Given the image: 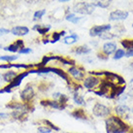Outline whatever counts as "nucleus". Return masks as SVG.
I'll return each mask as SVG.
<instances>
[{"mask_svg": "<svg viewBox=\"0 0 133 133\" xmlns=\"http://www.w3.org/2000/svg\"><path fill=\"white\" fill-rule=\"evenodd\" d=\"M107 133H127L130 126L118 116H109L105 120Z\"/></svg>", "mask_w": 133, "mask_h": 133, "instance_id": "f257e3e1", "label": "nucleus"}, {"mask_svg": "<svg viewBox=\"0 0 133 133\" xmlns=\"http://www.w3.org/2000/svg\"><path fill=\"white\" fill-rule=\"evenodd\" d=\"M75 13H78L81 15H90L94 12L95 6L91 3H86V2H79L77 3L74 8H73Z\"/></svg>", "mask_w": 133, "mask_h": 133, "instance_id": "f03ea898", "label": "nucleus"}, {"mask_svg": "<svg viewBox=\"0 0 133 133\" xmlns=\"http://www.w3.org/2000/svg\"><path fill=\"white\" fill-rule=\"evenodd\" d=\"M92 114L97 118H108L111 115V109L100 102H95L92 107Z\"/></svg>", "mask_w": 133, "mask_h": 133, "instance_id": "7ed1b4c3", "label": "nucleus"}, {"mask_svg": "<svg viewBox=\"0 0 133 133\" xmlns=\"http://www.w3.org/2000/svg\"><path fill=\"white\" fill-rule=\"evenodd\" d=\"M36 93L33 88V86L28 84L25 85V87L20 92V97L24 103H31V101L34 99Z\"/></svg>", "mask_w": 133, "mask_h": 133, "instance_id": "20e7f679", "label": "nucleus"}, {"mask_svg": "<svg viewBox=\"0 0 133 133\" xmlns=\"http://www.w3.org/2000/svg\"><path fill=\"white\" fill-rule=\"evenodd\" d=\"M115 113L122 120H129L131 117V109L124 104H120L115 107Z\"/></svg>", "mask_w": 133, "mask_h": 133, "instance_id": "39448f33", "label": "nucleus"}, {"mask_svg": "<svg viewBox=\"0 0 133 133\" xmlns=\"http://www.w3.org/2000/svg\"><path fill=\"white\" fill-rule=\"evenodd\" d=\"M40 105L45 108H51V109H54V110H65L68 105H63L60 102H58L57 100H53V99H45V100H41L40 101Z\"/></svg>", "mask_w": 133, "mask_h": 133, "instance_id": "423d86ee", "label": "nucleus"}, {"mask_svg": "<svg viewBox=\"0 0 133 133\" xmlns=\"http://www.w3.org/2000/svg\"><path fill=\"white\" fill-rule=\"evenodd\" d=\"M103 75L106 76L107 81L114 84L115 85H125L124 79L118 74H115V73H112L109 71H103Z\"/></svg>", "mask_w": 133, "mask_h": 133, "instance_id": "0eeeda50", "label": "nucleus"}, {"mask_svg": "<svg viewBox=\"0 0 133 133\" xmlns=\"http://www.w3.org/2000/svg\"><path fill=\"white\" fill-rule=\"evenodd\" d=\"M112 26L110 24H103V25H95V26L91 27L89 30V35L91 37H96V36H100L101 34H103L104 32L110 31Z\"/></svg>", "mask_w": 133, "mask_h": 133, "instance_id": "6e6552de", "label": "nucleus"}, {"mask_svg": "<svg viewBox=\"0 0 133 133\" xmlns=\"http://www.w3.org/2000/svg\"><path fill=\"white\" fill-rule=\"evenodd\" d=\"M10 117L13 118L14 121L24 122L28 120V112L24 110H13L12 113L10 114Z\"/></svg>", "mask_w": 133, "mask_h": 133, "instance_id": "1a4fd4ad", "label": "nucleus"}, {"mask_svg": "<svg viewBox=\"0 0 133 133\" xmlns=\"http://www.w3.org/2000/svg\"><path fill=\"white\" fill-rule=\"evenodd\" d=\"M100 82H101L100 79L97 78V77H94V76L86 77L84 80V87H85L89 90H92L94 87H96L100 84Z\"/></svg>", "mask_w": 133, "mask_h": 133, "instance_id": "9d476101", "label": "nucleus"}, {"mask_svg": "<svg viewBox=\"0 0 133 133\" xmlns=\"http://www.w3.org/2000/svg\"><path fill=\"white\" fill-rule=\"evenodd\" d=\"M68 73L75 79L76 81H83L85 79V73H84V69L81 67H76V66H72L68 69Z\"/></svg>", "mask_w": 133, "mask_h": 133, "instance_id": "9b49d317", "label": "nucleus"}, {"mask_svg": "<svg viewBox=\"0 0 133 133\" xmlns=\"http://www.w3.org/2000/svg\"><path fill=\"white\" fill-rule=\"evenodd\" d=\"M127 17H128V12L116 10V11H113L110 14L109 20L110 21H123V20L127 19Z\"/></svg>", "mask_w": 133, "mask_h": 133, "instance_id": "f8f14e48", "label": "nucleus"}, {"mask_svg": "<svg viewBox=\"0 0 133 133\" xmlns=\"http://www.w3.org/2000/svg\"><path fill=\"white\" fill-rule=\"evenodd\" d=\"M29 75V72L28 71H25V72H23V73H21V74H18L16 77H15V79L12 81L10 84H8V86L11 88V89H13V88H15V87H18V86H20V85L22 84V82L23 80Z\"/></svg>", "mask_w": 133, "mask_h": 133, "instance_id": "ddd939ff", "label": "nucleus"}, {"mask_svg": "<svg viewBox=\"0 0 133 133\" xmlns=\"http://www.w3.org/2000/svg\"><path fill=\"white\" fill-rule=\"evenodd\" d=\"M117 50H118L117 49V44L114 43V42H107L102 47V52H103L104 54H106L107 56L114 53Z\"/></svg>", "mask_w": 133, "mask_h": 133, "instance_id": "4468645a", "label": "nucleus"}, {"mask_svg": "<svg viewBox=\"0 0 133 133\" xmlns=\"http://www.w3.org/2000/svg\"><path fill=\"white\" fill-rule=\"evenodd\" d=\"M74 119L76 120H80V121H87V116H86V113L84 109H75L73 112H71L70 114Z\"/></svg>", "mask_w": 133, "mask_h": 133, "instance_id": "2eb2a0df", "label": "nucleus"}, {"mask_svg": "<svg viewBox=\"0 0 133 133\" xmlns=\"http://www.w3.org/2000/svg\"><path fill=\"white\" fill-rule=\"evenodd\" d=\"M10 32L16 36H25L29 33V28L26 26H15L10 30Z\"/></svg>", "mask_w": 133, "mask_h": 133, "instance_id": "dca6fc26", "label": "nucleus"}, {"mask_svg": "<svg viewBox=\"0 0 133 133\" xmlns=\"http://www.w3.org/2000/svg\"><path fill=\"white\" fill-rule=\"evenodd\" d=\"M91 52V49L89 47H87L86 45H83L79 47H75L72 50V53H74L77 55H83V54H88Z\"/></svg>", "mask_w": 133, "mask_h": 133, "instance_id": "f3484780", "label": "nucleus"}, {"mask_svg": "<svg viewBox=\"0 0 133 133\" xmlns=\"http://www.w3.org/2000/svg\"><path fill=\"white\" fill-rule=\"evenodd\" d=\"M17 75H18V74H17L15 71H13V70H9V71L5 72L4 74H2V78H3V81H4V82H6V83L10 84L12 81L15 79V77H16Z\"/></svg>", "mask_w": 133, "mask_h": 133, "instance_id": "a211bd4d", "label": "nucleus"}, {"mask_svg": "<svg viewBox=\"0 0 133 133\" xmlns=\"http://www.w3.org/2000/svg\"><path fill=\"white\" fill-rule=\"evenodd\" d=\"M73 101L78 106H85V103H86L84 96L81 95L79 92H73Z\"/></svg>", "mask_w": 133, "mask_h": 133, "instance_id": "6ab92c4d", "label": "nucleus"}, {"mask_svg": "<svg viewBox=\"0 0 133 133\" xmlns=\"http://www.w3.org/2000/svg\"><path fill=\"white\" fill-rule=\"evenodd\" d=\"M51 29V25H44V24H36L33 26V30H36L41 35L47 34Z\"/></svg>", "mask_w": 133, "mask_h": 133, "instance_id": "aec40b11", "label": "nucleus"}, {"mask_svg": "<svg viewBox=\"0 0 133 133\" xmlns=\"http://www.w3.org/2000/svg\"><path fill=\"white\" fill-rule=\"evenodd\" d=\"M78 40H79V36H78L76 33H72L71 35L64 37V39H63V43H64V44H66V45H72V44L76 43Z\"/></svg>", "mask_w": 133, "mask_h": 133, "instance_id": "412c9836", "label": "nucleus"}, {"mask_svg": "<svg viewBox=\"0 0 133 133\" xmlns=\"http://www.w3.org/2000/svg\"><path fill=\"white\" fill-rule=\"evenodd\" d=\"M51 72H53L54 74H56L57 76H59L60 78H62L63 80H65L67 82V84H69L70 83V81L68 79V76H67V74L64 72V71H62V70H60V69H57V68H53V67H51Z\"/></svg>", "mask_w": 133, "mask_h": 133, "instance_id": "4be33fe9", "label": "nucleus"}, {"mask_svg": "<svg viewBox=\"0 0 133 133\" xmlns=\"http://www.w3.org/2000/svg\"><path fill=\"white\" fill-rule=\"evenodd\" d=\"M46 126H48V127H50L52 130H54V131H60V128L58 127V126H56L53 122H52L50 120H42L41 121Z\"/></svg>", "mask_w": 133, "mask_h": 133, "instance_id": "5701e85b", "label": "nucleus"}, {"mask_svg": "<svg viewBox=\"0 0 133 133\" xmlns=\"http://www.w3.org/2000/svg\"><path fill=\"white\" fill-rule=\"evenodd\" d=\"M112 0H96L95 3L93 4L95 7L98 6V7H101V8H107L110 3H111Z\"/></svg>", "mask_w": 133, "mask_h": 133, "instance_id": "b1692460", "label": "nucleus"}, {"mask_svg": "<svg viewBox=\"0 0 133 133\" xmlns=\"http://www.w3.org/2000/svg\"><path fill=\"white\" fill-rule=\"evenodd\" d=\"M65 19H66L67 21H69L70 23H73V24H78L81 20H82L81 17H76L74 14H69V15H67Z\"/></svg>", "mask_w": 133, "mask_h": 133, "instance_id": "393cba45", "label": "nucleus"}, {"mask_svg": "<svg viewBox=\"0 0 133 133\" xmlns=\"http://www.w3.org/2000/svg\"><path fill=\"white\" fill-rule=\"evenodd\" d=\"M3 50H4V51H7V52H11V53H18V52L20 51V48H19L15 43H13V44H11V45L5 47Z\"/></svg>", "mask_w": 133, "mask_h": 133, "instance_id": "a878e982", "label": "nucleus"}, {"mask_svg": "<svg viewBox=\"0 0 133 133\" xmlns=\"http://www.w3.org/2000/svg\"><path fill=\"white\" fill-rule=\"evenodd\" d=\"M19 56L18 55H1L0 56V60H3V61H7V62H12L14 60H16Z\"/></svg>", "mask_w": 133, "mask_h": 133, "instance_id": "bb28decb", "label": "nucleus"}, {"mask_svg": "<svg viewBox=\"0 0 133 133\" xmlns=\"http://www.w3.org/2000/svg\"><path fill=\"white\" fill-rule=\"evenodd\" d=\"M116 36H117L116 34H113L112 32L107 31V32H104L103 34H101L99 37H100L102 40H111V39H113V38L116 37Z\"/></svg>", "mask_w": 133, "mask_h": 133, "instance_id": "cd10ccee", "label": "nucleus"}, {"mask_svg": "<svg viewBox=\"0 0 133 133\" xmlns=\"http://www.w3.org/2000/svg\"><path fill=\"white\" fill-rule=\"evenodd\" d=\"M125 55V52L123 51V50H121V49H118L116 52H115V55H114V59H121V58H122L123 56Z\"/></svg>", "mask_w": 133, "mask_h": 133, "instance_id": "c85d7f7f", "label": "nucleus"}, {"mask_svg": "<svg viewBox=\"0 0 133 133\" xmlns=\"http://www.w3.org/2000/svg\"><path fill=\"white\" fill-rule=\"evenodd\" d=\"M58 102H60L61 104H63V105H68L67 103H68V101H69V96L68 95H66V94H63V93H61V95L59 96V98H58V100H57Z\"/></svg>", "mask_w": 133, "mask_h": 133, "instance_id": "c756f323", "label": "nucleus"}, {"mask_svg": "<svg viewBox=\"0 0 133 133\" xmlns=\"http://www.w3.org/2000/svg\"><path fill=\"white\" fill-rule=\"evenodd\" d=\"M46 14V10H39V11H36L34 13V20L37 21V20H41L42 17Z\"/></svg>", "mask_w": 133, "mask_h": 133, "instance_id": "7c9ffc66", "label": "nucleus"}, {"mask_svg": "<svg viewBox=\"0 0 133 133\" xmlns=\"http://www.w3.org/2000/svg\"><path fill=\"white\" fill-rule=\"evenodd\" d=\"M37 130H38V133H52V131H53L50 127H48V126H46V125H41V126H39V127L37 128Z\"/></svg>", "mask_w": 133, "mask_h": 133, "instance_id": "2f4dec72", "label": "nucleus"}, {"mask_svg": "<svg viewBox=\"0 0 133 133\" xmlns=\"http://www.w3.org/2000/svg\"><path fill=\"white\" fill-rule=\"evenodd\" d=\"M121 44L122 45V47L124 48V49H131V42H130V40H128V39H125V40H121Z\"/></svg>", "mask_w": 133, "mask_h": 133, "instance_id": "473e14b6", "label": "nucleus"}, {"mask_svg": "<svg viewBox=\"0 0 133 133\" xmlns=\"http://www.w3.org/2000/svg\"><path fill=\"white\" fill-rule=\"evenodd\" d=\"M60 35H59V32H53V40L52 41H50L51 43H56L57 41H59L60 40Z\"/></svg>", "mask_w": 133, "mask_h": 133, "instance_id": "72a5a7b5", "label": "nucleus"}, {"mask_svg": "<svg viewBox=\"0 0 133 133\" xmlns=\"http://www.w3.org/2000/svg\"><path fill=\"white\" fill-rule=\"evenodd\" d=\"M18 53H20V54H28V53H32V50L30 49V48H23V49H21Z\"/></svg>", "mask_w": 133, "mask_h": 133, "instance_id": "f704fd0d", "label": "nucleus"}, {"mask_svg": "<svg viewBox=\"0 0 133 133\" xmlns=\"http://www.w3.org/2000/svg\"><path fill=\"white\" fill-rule=\"evenodd\" d=\"M128 96H133V78L130 80V85H129V88H128V92L126 93Z\"/></svg>", "mask_w": 133, "mask_h": 133, "instance_id": "c9c22d12", "label": "nucleus"}, {"mask_svg": "<svg viewBox=\"0 0 133 133\" xmlns=\"http://www.w3.org/2000/svg\"><path fill=\"white\" fill-rule=\"evenodd\" d=\"M115 29L118 31V33L119 34H121V33H123V32H125V28L122 26V25H118V26H115Z\"/></svg>", "mask_w": 133, "mask_h": 133, "instance_id": "e433bc0d", "label": "nucleus"}, {"mask_svg": "<svg viewBox=\"0 0 133 133\" xmlns=\"http://www.w3.org/2000/svg\"><path fill=\"white\" fill-rule=\"evenodd\" d=\"M15 44L20 48V50L23 49V48H24V40H17L15 42Z\"/></svg>", "mask_w": 133, "mask_h": 133, "instance_id": "4c0bfd02", "label": "nucleus"}, {"mask_svg": "<svg viewBox=\"0 0 133 133\" xmlns=\"http://www.w3.org/2000/svg\"><path fill=\"white\" fill-rule=\"evenodd\" d=\"M9 117H10V114L0 112V120H5V119H8Z\"/></svg>", "mask_w": 133, "mask_h": 133, "instance_id": "58836bf2", "label": "nucleus"}, {"mask_svg": "<svg viewBox=\"0 0 133 133\" xmlns=\"http://www.w3.org/2000/svg\"><path fill=\"white\" fill-rule=\"evenodd\" d=\"M125 56H126V57H132L133 56V48L128 49V50L125 52Z\"/></svg>", "mask_w": 133, "mask_h": 133, "instance_id": "ea45409f", "label": "nucleus"}, {"mask_svg": "<svg viewBox=\"0 0 133 133\" xmlns=\"http://www.w3.org/2000/svg\"><path fill=\"white\" fill-rule=\"evenodd\" d=\"M97 57L101 60H107L108 59V56L104 53H97Z\"/></svg>", "mask_w": 133, "mask_h": 133, "instance_id": "a19ab883", "label": "nucleus"}, {"mask_svg": "<svg viewBox=\"0 0 133 133\" xmlns=\"http://www.w3.org/2000/svg\"><path fill=\"white\" fill-rule=\"evenodd\" d=\"M8 33H10V30H9V29H6V28H0V36L5 35V34H8Z\"/></svg>", "mask_w": 133, "mask_h": 133, "instance_id": "79ce46f5", "label": "nucleus"}, {"mask_svg": "<svg viewBox=\"0 0 133 133\" xmlns=\"http://www.w3.org/2000/svg\"><path fill=\"white\" fill-rule=\"evenodd\" d=\"M61 95V93L60 92H54L53 93V95H52V97H53V100H58V98H59V96Z\"/></svg>", "mask_w": 133, "mask_h": 133, "instance_id": "37998d69", "label": "nucleus"}, {"mask_svg": "<svg viewBox=\"0 0 133 133\" xmlns=\"http://www.w3.org/2000/svg\"><path fill=\"white\" fill-rule=\"evenodd\" d=\"M65 34H66V31H64V30H62V31H60V32H59V35H60V37H62V36H65Z\"/></svg>", "mask_w": 133, "mask_h": 133, "instance_id": "c03bdc74", "label": "nucleus"}, {"mask_svg": "<svg viewBox=\"0 0 133 133\" xmlns=\"http://www.w3.org/2000/svg\"><path fill=\"white\" fill-rule=\"evenodd\" d=\"M43 43H44V44H48V43H50V41H49V40H46V39H45V40L43 41Z\"/></svg>", "mask_w": 133, "mask_h": 133, "instance_id": "a18cd8bd", "label": "nucleus"}, {"mask_svg": "<svg viewBox=\"0 0 133 133\" xmlns=\"http://www.w3.org/2000/svg\"><path fill=\"white\" fill-rule=\"evenodd\" d=\"M59 2H67V1H70V0H58Z\"/></svg>", "mask_w": 133, "mask_h": 133, "instance_id": "49530a36", "label": "nucleus"}, {"mask_svg": "<svg viewBox=\"0 0 133 133\" xmlns=\"http://www.w3.org/2000/svg\"><path fill=\"white\" fill-rule=\"evenodd\" d=\"M130 68L133 70V62H131V63H130Z\"/></svg>", "mask_w": 133, "mask_h": 133, "instance_id": "de8ad7c7", "label": "nucleus"}, {"mask_svg": "<svg viewBox=\"0 0 133 133\" xmlns=\"http://www.w3.org/2000/svg\"><path fill=\"white\" fill-rule=\"evenodd\" d=\"M130 42H131V48H133V40H130Z\"/></svg>", "mask_w": 133, "mask_h": 133, "instance_id": "09e8293b", "label": "nucleus"}, {"mask_svg": "<svg viewBox=\"0 0 133 133\" xmlns=\"http://www.w3.org/2000/svg\"><path fill=\"white\" fill-rule=\"evenodd\" d=\"M26 1H28V2H31V1H34V0H26Z\"/></svg>", "mask_w": 133, "mask_h": 133, "instance_id": "8fccbe9b", "label": "nucleus"}, {"mask_svg": "<svg viewBox=\"0 0 133 133\" xmlns=\"http://www.w3.org/2000/svg\"><path fill=\"white\" fill-rule=\"evenodd\" d=\"M131 113L133 114V108H132V110H131Z\"/></svg>", "mask_w": 133, "mask_h": 133, "instance_id": "3c124183", "label": "nucleus"}, {"mask_svg": "<svg viewBox=\"0 0 133 133\" xmlns=\"http://www.w3.org/2000/svg\"><path fill=\"white\" fill-rule=\"evenodd\" d=\"M1 48H2V46H1V45H0V49H1Z\"/></svg>", "mask_w": 133, "mask_h": 133, "instance_id": "603ef678", "label": "nucleus"}, {"mask_svg": "<svg viewBox=\"0 0 133 133\" xmlns=\"http://www.w3.org/2000/svg\"><path fill=\"white\" fill-rule=\"evenodd\" d=\"M132 27H133V24H132Z\"/></svg>", "mask_w": 133, "mask_h": 133, "instance_id": "864d4df0", "label": "nucleus"}, {"mask_svg": "<svg viewBox=\"0 0 133 133\" xmlns=\"http://www.w3.org/2000/svg\"><path fill=\"white\" fill-rule=\"evenodd\" d=\"M68 133H69V132H68Z\"/></svg>", "mask_w": 133, "mask_h": 133, "instance_id": "5fc2aeb1", "label": "nucleus"}]
</instances>
